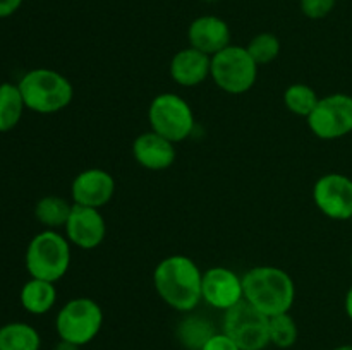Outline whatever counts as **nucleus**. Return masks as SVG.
<instances>
[{
    "mask_svg": "<svg viewBox=\"0 0 352 350\" xmlns=\"http://www.w3.org/2000/svg\"><path fill=\"white\" fill-rule=\"evenodd\" d=\"M203 271L184 254L164 257L153 270V287L158 297L179 312H191L201 299Z\"/></svg>",
    "mask_w": 352,
    "mask_h": 350,
    "instance_id": "1",
    "label": "nucleus"
},
{
    "mask_svg": "<svg viewBox=\"0 0 352 350\" xmlns=\"http://www.w3.org/2000/svg\"><path fill=\"white\" fill-rule=\"evenodd\" d=\"M244 301L265 316L291 311L296 299V285L291 275L277 266H254L243 277Z\"/></svg>",
    "mask_w": 352,
    "mask_h": 350,
    "instance_id": "2",
    "label": "nucleus"
},
{
    "mask_svg": "<svg viewBox=\"0 0 352 350\" xmlns=\"http://www.w3.org/2000/svg\"><path fill=\"white\" fill-rule=\"evenodd\" d=\"M26 110L40 115L62 112L74 98L72 82L54 69L38 67L28 71L17 82Z\"/></svg>",
    "mask_w": 352,
    "mask_h": 350,
    "instance_id": "3",
    "label": "nucleus"
},
{
    "mask_svg": "<svg viewBox=\"0 0 352 350\" xmlns=\"http://www.w3.org/2000/svg\"><path fill=\"white\" fill-rule=\"evenodd\" d=\"M24 264L31 278L57 283L71 266V242L57 230H43L28 244Z\"/></svg>",
    "mask_w": 352,
    "mask_h": 350,
    "instance_id": "4",
    "label": "nucleus"
},
{
    "mask_svg": "<svg viewBox=\"0 0 352 350\" xmlns=\"http://www.w3.org/2000/svg\"><path fill=\"white\" fill-rule=\"evenodd\" d=\"M258 69L246 47L230 43L212 57L210 78L223 93L244 95L256 84Z\"/></svg>",
    "mask_w": 352,
    "mask_h": 350,
    "instance_id": "5",
    "label": "nucleus"
},
{
    "mask_svg": "<svg viewBox=\"0 0 352 350\" xmlns=\"http://www.w3.org/2000/svg\"><path fill=\"white\" fill-rule=\"evenodd\" d=\"M103 326V311L89 297H74L65 302L55 316V329L60 340L88 345L98 336Z\"/></svg>",
    "mask_w": 352,
    "mask_h": 350,
    "instance_id": "6",
    "label": "nucleus"
},
{
    "mask_svg": "<svg viewBox=\"0 0 352 350\" xmlns=\"http://www.w3.org/2000/svg\"><path fill=\"white\" fill-rule=\"evenodd\" d=\"M148 120L153 132L172 143L188 139L195 130V113L191 105L175 93H160L148 106Z\"/></svg>",
    "mask_w": 352,
    "mask_h": 350,
    "instance_id": "7",
    "label": "nucleus"
},
{
    "mask_svg": "<svg viewBox=\"0 0 352 350\" xmlns=\"http://www.w3.org/2000/svg\"><path fill=\"white\" fill-rule=\"evenodd\" d=\"M268 325V316L243 301L223 312L222 331L229 335L241 350H263L270 345Z\"/></svg>",
    "mask_w": 352,
    "mask_h": 350,
    "instance_id": "8",
    "label": "nucleus"
},
{
    "mask_svg": "<svg viewBox=\"0 0 352 350\" xmlns=\"http://www.w3.org/2000/svg\"><path fill=\"white\" fill-rule=\"evenodd\" d=\"M306 122L318 139L336 141L346 137L352 132V96L346 93L323 96Z\"/></svg>",
    "mask_w": 352,
    "mask_h": 350,
    "instance_id": "9",
    "label": "nucleus"
},
{
    "mask_svg": "<svg viewBox=\"0 0 352 350\" xmlns=\"http://www.w3.org/2000/svg\"><path fill=\"white\" fill-rule=\"evenodd\" d=\"M316 208L330 220L346 222L352 218V178L342 174H325L313 185Z\"/></svg>",
    "mask_w": 352,
    "mask_h": 350,
    "instance_id": "10",
    "label": "nucleus"
},
{
    "mask_svg": "<svg viewBox=\"0 0 352 350\" xmlns=\"http://www.w3.org/2000/svg\"><path fill=\"white\" fill-rule=\"evenodd\" d=\"M201 299L213 309L226 312L244 301L243 277L226 266H212L203 271Z\"/></svg>",
    "mask_w": 352,
    "mask_h": 350,
    "instance_id": "11",
    "label": "nucleus"
},
{
    "mask_svg": "<svg viewBox=\"0 0 352 350\" xmlns=\"http://www.w3.org/2000/svg\"><path fill=\"white\" fill-rule=\"evenodd\" d=\"M116 178L103 168H86L79 172L71 184V199L78 206L102 209L116 194Z\"/></svg>",
    "mask_w": 352,
    "mask_h": 350,
    "instance_id": "12",
    "label": "nucleus"
},
{
    "mask_svg": "<svg viewBox=\"0 0 352 350\" xmlns=\"http://www.w3.org/2000/svg\"><path fill=\"white\" fill-rule=\"evenodd\" d=\"M71 246L82 250L96 249L107 237V222L100 209L78 206L72 202V211L64 226Z\"/></svg>",
    "mask_w": 352,
    "mask_h": 350,
    "instance_id": "13",
    "label": "nucleus"
},
{
    "mask_svg": "<svg viewBox=\"0 0 352 350\" xmlns=\"http://www.w3.org/2000/svg\"><path fill=\"white\" fill-rule=\"evenodd\" d=\"M230 38H232V33H230L229 24L222 17L212 16V14L196 17L188 27L189 47L210 57L229 47Z\"/></svg>",
    "mask_w": 352,
    "mask_h": 350,
    "instance_id": "14",
    "label": "nucleus"
},
{
    "mask_svg": "<svg viewBox=\"0 0 352 350\" xmlns=\"http://www.w3.org/2000/svg\"><path fill=\"white\" fill-rule=\"evenodd\" d=\"M133 156L136 163L146 170L162 172L174 165L177 150H175V143L150 129L134 139Z\"/></svg>",
    "mask_w": 352,
    "mask_h": 350,
    "instance_id": "15",
    "label": "nucleus"
},
{
    "mask_svg": "<svg viewBox=\"0 0 352 350\" xmlns=\"http://www.w3.org/2000/svg\"><path fill=\"white\" fill-rule=\"evenodd\" d=\"M210 71H212V57L192 47L179 50L168 65L172 81L182 88L199 86L210 78Z\"/></svg>",
    "mask_w": 352,
    "mask_h": 350,
    "instance_id": "16",
    "label": "nucleus"
},
{
    "mask_svg": "<svg viewBox=\"0 0 352 350\" xmlns=\"http://www.w3.org/2000/svg\"><path fill=\"white\" fill-rule=\"evenodd\" d=\"M19 302L26 312L33 316L47 314L57 302L55 283L40 278H31L21 287Z\"/></svg>",
    "mask_w": 352,
    "mask_h": 350,
    "instance_id": "17",
    "label": "nucleus"
},
{
    "mask_svg": "<svg viewBox=\"0 0 352 350\" xmlns=\"http://www.w3.org/2000/svg\"><path fill=\"white\" fill-rule=\"evenodd\" d=\"M41 336L30 323L12 321L0 326V350H40Z\"/></svg>",
    "mask_w": 352,
    "mask_h": 350,
    "instance_id": "18",
    "label": "nucleus"
},
{
    "mask_svg": "<svg viewBox=\"0 0 352 350\" xmlns=\"http://www.w3.org/2000/svg\"><path fill=\"white\" fill-rule=\"evenodd\" d=\"M71 211L72 202L62 196H43L34 205V218L48 230L64 229Z\"/></svg>",
    "mask_w": 352,
    "mask_h": 350,
    "instance_id": "19",
    "label": "nucleus"
},
{
    "mask_svg": "<svg viewBox=\"0 0 352 350\" xmlns=\"http://www.w3.org/2000/svg\"><path fill=\"white\" fill-rule=\"evenodd\" d=\"M26 110L19 86L14 82L0 84V132H9L23 119Z\"/></svg>",
    "mask_w": 352,
    "mask_h": 350,
    "instance_id": "20",
    "label": "nucleus"
},
{
    "mask_svg": "<svg viewBox=\"0 0 352 350\" xmlns=\"http://www.w3.org/2000/svg\"><path fill=\"white\" fill-rule=\"evenodd\" d=\"M217 333L212 323L201 316H188L177 326V340L188 350H201L203 345Z\"/></svg>",
    "mask_w": 352,
    "mask_h": 350,
    "instance_id": "21",
    "label": "nucleus"
},
{
    "mask_svg": "<svg viewBox=\"0 0 352 350\" xmlns=\"http://www.w3.org/2000/svg\"><path fill=\"white\" fill-rule=\"evenodd\" d=\"M318 100L320 96L316 95L315 89L305 82H294V84L287 86L284 91L285 108L294 115L305 117V119H308L309 113L315 110Z\"/></svg>",
    "mask_w": 352,
    "mask_h": 350,
    "instance_id": "22",
    "label": "nucleus"
},
{
    "mask_svg": "<svg viewBox=\"0 0 352 350\" xmlns=\"http://www.w3.org/2000/svg\"><path fill=\"white\" fill-rule=\"evenodd\" d=\"M268 329H270V343H274L277 349H291L299 338L298 323L289 312L272 316Z\"/></svg>",
    "mask_w": 352,
    "mask_h": 350,
    "instance_id": "23",
    "label": "nucleus"
},
{
    "mask_svg": "<svg viewBox=\"0 0 352 350\" xmlns=\"http://www.w3.org/2000/svg\"><path fill=\"white\" fill-rule=\"evenodd\" d=\"M246 48L251 57H253V60L261 67V65H267L270 62H274L280 55L282 45L277 34L265 31V33L254 34Z\"/></svg>",
    "mask_w": 352,
    "mask_h": 350,
    "instance_id": "24",
    "label": "nucleus"
},
{
    "mask_svg": "<svg viewBox=\"0 0 352 350\" xmlns=\"http://www.w3.org/2000/svg\"><path fill=\"white\" fill-rule=\"evenodd\" d=\"M337 5V0H299L301 12L308 19L318 21L329 16Z\"/></svg>",
    "mask_w": 352,
    "mask_h": 350,
    "instance_id": "25",
    "label": "nucleus"
},
{
    "mask_svg": "<svg viewBox=\"0 0 352 350\" xmlns=\"http://www.w3.org/2000/svg\"><path fill=\"white\" fill-rule=\"evenodd\" d=\"M201 350H241L237 347V343L230 338L229 335H226L223 331H217L208 342L203 345Z\"/></svg>",
    "mask_w": 352,
    "mask_h": 350,
    "instance_id": "26",
    "label": "nucleus"
},
{
    "mask_svg": "<svg viewBox=\"0 0 352 350\" xmlns=\"http://www.w3.org/2000/svg\"><path fill=\"white\" fill-rule=\"evenodd\" d=\"M24 0H0V19L14 16L21 9Z\"/></svg>",
    "mask_w": 352,
    "mask_h": 350,
    "instance_id": "27",
    "label": "nucleus"
},
{
    "mask_svg": "<svg viewBox=\"0 0 352 350\" xmlns=\"http://www.w3.org/2000/svg\"><path fill=\"white\" fill-rule=\"evenodd\" d=\"M344 309H346V314L347 318L352 321V285L349 287V290H347L346 294V301H344Z\"/></svg>",
    "mask_w": 352,
    "mask_h": 350,
    "instance_id": "28",
    "label": "nucleus"
},
{
    "mask_svg": "<svg viewBox=\"0 0 352 350\" xmlns=\"http://www.w3.org/2000/svg\"><path fill=\"white\" fill-rule=\"evenodd\" d=\"M54 350H81V347L76 345V343L65 342V340H58V343L55 345Z\"/></svg>",
    "mask_w": 352,
    "mask_h": 350,
    "instance_id": "29",
    "label": "nucleus"
},
{
    "mask_svg": "<svg viewBox=\"0 0 352 350\" xmlns=\"http://www.w3.org/2000/svg\"><path fill=\"white\" fill-rule=\"evenodd\" d=\"M332 350H352V345H339Z\"/></svg>",
    "mask_w": 352,
    "mask_h": 350,
    "instance_id": "30",
    "label": "nucleus"
},
{
    "mask_svg": "<svg viewBox=\"0 0 352 350\" xmlns=\"http://www.w3.org/2000/svg\"><path fill=\"white\" fill-rule=\"evenodd\" d=\"M203 2H206V3H213V2H219V0H203Z\"/></svg>",
    "mask_w": 352,
    "mask_h": 350,
    "instance_id": "31",
    "label": "nucleus"
},
{
    "mask_svg": "<svg viewBox=\"0 0 352 350\" xmlns=\"http://www.w3.org/2000/svg\"><path fill=\"white\" fill-rule=\"evenodd\" d=\"M351 270H352V254H351Z\"/></svg>",
    "mask_w": 352,
    "mask_h": 350,
    "instance_id": "32",
    "label": "nucleus"
},
{
    "mask_svg": "<svg viewBox=\"0 0 352 350\" xmlns=\"http://www.w3.org/2000/svg\"><path fill=\"white\" fill-rule=\"evenodd\" d=\"M351 222H352V218H351Z\"/></svg>",
    "mask_w": 352,
    "mask_h": 350,
    "instance_id": "33",
    "label": "nucleus"
}]
</instances>
